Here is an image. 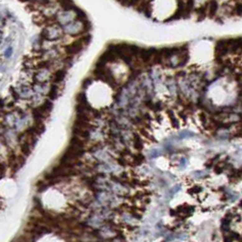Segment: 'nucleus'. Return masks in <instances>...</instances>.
<instances>
[{"label": "nucleus", "mask_w": 242, "mask_h": 242, "mask_svg": "<svg viewBox=\"0 0 242 242\" xmlns=\"http://www.w3.org/2000/svg\"><path fill=\"white\" fill-rule=\"evenodd\" d=\"M32 114H33V118L36 122L37 121H41L44 118H45V115L46 113L42 111V109L40 108H37V109H34L33 111H32Z\"/></svg>", "instance_id": "obj_4"}, {"label": "nucleus", "mask_w": 242, "mask_h": 242, "mask_svg": "<svg viewBox=\"0 0 242 242\" xmlns=\"http://www.w3.org/2000/svg\"><path fill=\"white\" fill-rule=\"evenodd\" d=\"M70 145L77 146V147H84L85 143H84V141L82 139H80L79 137L74 136L71 138V140H70Z\"/></svg>", "instance_id": "obj_13"}, {"label": "nucleus", "mask_w": 242, "mask_h": 242, "mask_svg": "<svg viewBox=\"0 0 242 242\" xmlns=\"http://www.w3.org/2000/svg\"><path fill=\"white\" fill-rule=\"evenodd\" d=\"M208 8H209V17H213L215 15H216V13H217V10H218V2H216V1H211V2H209L208 3Z\"/></svg>", "instance_id": "obj_8"}, {"label": "nucleus", "mask_w": 242, "mask_h": 242, "mask_svg": "<svg viewBox=\"0 0 242 242\" xmlns=\"http://www.w3.org/2000/svg\"><path fill=\"white\" fill-rule=\"evenodd\" d=\"M134 147L138 151L143 149V142H142L139 135L137 133L134 134Z\"/></svg>", "instance_id": "obj_5"}, {"label": "nucleus", "mask_w": 242, "mask_h": 242, "mask_svg": "<svg viewBox=\"0 0 242 242\" xmlns=\"http://www.w3.org/2000/svg\"><path fill=\"white\" fill-rule=\"evenodd\" d=\"M91 83H92V80H91V79L86 78L85 80H84V82H83V87H84V86H85V87H87Z\"/></svg>", "instance_id": "obj_22"}, {"label": "nucleus", "mask_w": 242, "mask_h": 242, "mask_svg": "<svg viewBox=\"0 0 242 242\" xmlns=\"http://www.w3.org/2000/svg\"><path fill=\"white\" fill-rule=\"evenodd\" d=\"M73 134L75 135V137H85L87 138L89 137V131L88 130H83V129H79V128H73Z\"/></svg>", "instance_id": "obj_7"}, {"label": "nucleus", "mask_w": 242, "mask_h": 242, "mask_svg": "<svg viewBox=\"0 0 242 242\" xmlns=\"http://www.w3.org/2000/svg\"><path fill=\"white\" fill-rule=\"evenodd\" d=\"M153 109H155L156 111H160L162 109V102L161 101L157 102L155 105H153Z\"/></svg>", "instance_id": "obj_21"}, {"label": "nucleus", "mask_w": 242, "mask_h": 242, "mask_svg": "<svg viewBox=\"0 0 242 242\" xmlns=\"http://www.w3.org/2000/svg\"><path fill=\"white\" fill-rule=\"evenodd\" d=\"M199 119H200V121H201V123H202L203 126L206 125L207 121V118L206 114H205L204 112H201V113L199 114Z\"/></svg>", "instance_id": "obj_19"}, {"label": "nucleus", "mask_w": 242, "mask_h": 242, "mask_svg": "<svg viewBox=\"0 0 242 242\" xmlns=\"http://www.w3.org/2000/svg\"><path fill=\"white\" fill-rule=\"evenodd\" d=\"M242 7H241V5H239L237 7H236V12L238 14V16H241L242 11H241Z\"/></svg>", "instance_id": "obj_23"}, {"label": "nucleus", "mask_w": 242, "mask_h": 242, "mask_svg": "<svg viewBox=\"0 0 242 242\" xmlns=\"http://www.w3.org/2000/svg\"><path fill=\"white\" fill-rule=\"evenodd\" d=\"M179 117L181 118L183 120H184V121L187 120V118H185V117H184V115H183V113H182V112H179Z\"/></svg>", "instance_id": "obj_25"}, {"label": "nucleus", "mask_w": 242, "mask_h": 242, "mask_svg": "<svg viewBox=\"0 0 242 242\" xmlns=\"http://www.w3.org/2000/svg\"><path fill=\"white\" fill-rule=\"evenodd\" d=\"M197 13L198 16H201L198 20L200 21V20H203L207 16V7L206 6H203V7H200L198 9H197Z\"/></svg>", "instance_id": "obj_16"}, {"label": "nucleus", "mask_w": 242, "mask_h": 242, "mask_svg": "<svg viewBox=\"0 0 242 242\" xmlns=\"http://www.w3.org/2000/svg\"><path fill=\"white\" fill-rule=\"evenodd\" d=\"M90 40H91V36L90 35H86V36L81 38V41L83 42V44H86V45H88Z\"/></svg>", "instance_id": "obj_20"}, {"label": "nucleus", "mask_w": 242, "mask_h": 242, "mask_svg": "<svg viewBox=\"0 0 242 242\" xmlns=\"http://www.w3.org/2000/svg\"><path fill=\"white\" fill-rule=\"evenodd\" d=\"M83 48H84V44L81 41V39H79L77 41L73 42L71 45L67 46L66 47V51L69 55H76V54L79 53L83 49Z\"/></svg>", "instance_id": "obj_1"}, {"label": "nucleus", "mask_w": 242, "mask_h": 242, "mask_svg": "<svg viewBox=\"0 0 242 242\" xmlns=\"http://www.w3.org/2000/svg\"><path fill=\"white\" fill-rule=\"evenodd\" d=\"M39 108L42 109L43 112H45L47 114V113H49L53 109V103L50 100H46L44 102V104L41 107H39Z\"/></svg>", "instance_id": "obj_11"}, {"label": "nucleus", "mask_w": 242, "mask_h": 242, "mask_svg": "<svg viewBox=\"0 0 242 242\" xmlns=\"http://www.w3.org/2000/svg\"><path fill=\"white\" fill-rule=\"evenodd\" d=\"M58 87L56 85L51 86V88L49 92V97L51 100H54L58 97Z\"/></svg>", "instance_id": "obj_12"}, {"label": "nucleus", "mask_w": 242, "mask_h": 242, "mask_svg": "<svg viewBox=\"0 0 242 242\" xmlns=\"http://www.w3.org/2000/svg\"><path fill=\"white\" fill-rule=\"evenodd\" d=\"M6 171H7V164L4 162H1L0 163V179H2L5 176Z\"/></svg>", "instance_id": "obj_18"}, {"label": "nucleus", "mask_w": 242, "mask_h": 242, "mask_svg": "<svg viewBox=\"0 0 242 242\" xmlns=\"http://www.w3.org/2000/svg\"><path fill=\"white\" fill-rule=\"evenodd\" d=\"M21 152L24 155L25 157H28L31 153V147H30V144L28 142H24L21 144Z\"/></svg>", "instance_id": "obj_9"}, {"label": "nucleus", "mask_w": 242, "mask_h": 242, "mask_svg": "<svg viewBox=\"0 0 242 242\" xmlns=\"http://www.w3.org/2000/svg\"><path fill=\"white\" fill-rule=\"evenodd\" d=\"M33 127L35 128V129H36V134H37V135L42 134L44 131H45V129H46L45 125L42 123V121H37V122H36V125L33 126Z\"/></svg>", "instance_id": "obj_14"}, {"label": "nucleus", "mask_w": 242, "mask_h": 242, "mask_svg": "<svg viewBox=\"0 0 242 242\" xmlns=\"http://www.w3.org/2000/svg\"><path fill=\"white\" fill-rule=\"evenodd\" d=\"M157 49H154V48H150V49H140L139 51V55H140V58L142 61L144 63H147L149 62L150 59L154 57L155 53H156Z\"/></svg>", "instance_id": "obj_2"}, {"label": "nucleus", "mask_w": 242, "mask_h": 242, "mask_svg": "<svg viewBox=\"0 0 242 242\" xmlns=\"http://www.w3.org/2000/svg\"><path fill=\"white\" fill-rule=\"evenodd\" d=\"M66 75H67L66 70H64V69L58 70L57 72L54 74V82H56V83L61 82V81L65 78Z\"/></svg>", "instance_id": "obj_6"}, {"label": "nucleus", "mask_w": 242, "mask_h": 242, "mask_svg": "<svg viewBox=\"0 0 242 242\" xmlns=\"http://www.w3.org/2000/svg\"><path fill=\"white\" fill-rule=\"evenodd\" d=\"M77 101H78V104L85 105V106L88 105L87 99H86V94L84 92L78 93V95H77Z\"/></svg>", "instance_id": "obj_15"}, {"label": "nucleus", "mask_w": 242, "mask_h": 242, "mask_svg": "<svg viewBox=\"0 0 242 242\" xmlns=\"http://www.w3.org/2000/svg\"><path fill=\"white\" fill-rule=\"evenodd\" d=\"M134 159H135V161L137 162V164H141L144 160H145V157L142 155V154H137V155H135L134 156Z\"/></svg>", "instance_id": "obj_17"}, {"label": "nucleus", "mask_w": 242, "mask_h": 242, "mask_svg": "<svg viewBox=\"0 0 242 242\" xmlns=\"http://www.w3.org/2000/svg\"><path fill=\"white\" fill-rule=\"evenodd\" d=\"M167 113H168V115H169V117H170V120H171L172 127H173L174 128H179V120L176 119V117H175V115H174L173 111H171V110H168V111H167Z\"/></svg>", "instance_id": "obj_10"}, {"label": "nucleus", "mask_w": 242, "mask_h": 242, "mask_svg": "<svg viewBox=\"0 0 242 242\" xmlns=\"http://www.w3.org/2000/svg\"><path fill=\"white\" fill-rule=\"evenodd\" d=\"M178 5H179L178 10L175 12V14H174L171 17H170L169 19H167L166 21H169V20H177V19H179L181 16H183L184 9H185V3L179 1V2L178 3Z\"/></svg>", "instance_id": "obj_3"}, {"label": "nucleus", "mask_w": 242, "mask_h": 242, "mask_svg": "<svg viewBox=\"0 0 242 242\" xmlns=\"http://www.w3.org/2000/svg\"><path fill=\"white\" fill-rule=\"evenodd\" d=\"M118 161H119V163L120 165H122V166H126V164H127V163H126V160H125L123 157L119 158V159H118Z\"/></svg>", "instance_id": "obj_24"}]
</instances>
